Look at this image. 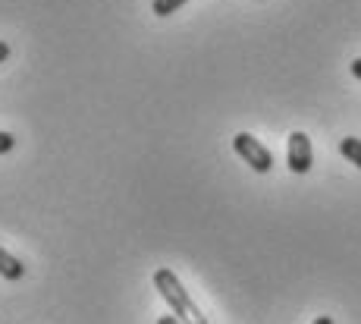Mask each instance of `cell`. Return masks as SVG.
<instances>
[{
    "label": "cell",
    "instance_id": "9",
    "mask_svg": "<svg viewBox=\"0 0 361 324\" xmlns=\"http://www.w3.org/2000/svg\"><path fill=\"white\" fill-rule=\"evenodd\" d=\"M6 57H10V44H6V41H0V64H4Z\"/></svg>",
    "mask_w": 361,
    "mask_h": 324
},
{
    "label": "cell",
    "instance_id": "10",
    "mask_svg": "<svg viewBox=\"0 0 361 324\" xmlns=\"http://www.w3.org/2000/svg\"><path fill=\"white\" fill-rule=\"evenodd\" d=\"M352 76H355V79H361V57L352 60Z\"/></svg>",
    "mask_w": 361,
    "mask_h": 324
},
{
    "label": "cell",
    "instance_id": "7",
    "mask_svg": "<svg viewBox=\"0 0 361 324\" xmlns=\"http://www.w3.org/2000/svg\"><path fill=\"white\" fill-rule=\"evenodd\" d=\"M13 145H16V139H13L10 133H0V155H6V151H13Z\"/></svg>",
    "mask_w": 361,
    "mask_h": 324
},
{
    "label": "cell",
    "instance_id": "8",
    "mask_svg": "<svg viewBox=\"0 0 361 324\" xmlns=\"http://www.w3.org/2000/svg\"><path fill=\"white\" fill-rule=\"evenodd\" d=\"M157 324H183L176 318V315H164V318H157Z\"/></svg>",
    "mask_w": 361,
    "mask_h": 324
},
{
    "label": "cell",
    "instance_id": "1",
    "mask_svg": "<svg viewBox=\"0 0 361 324\" xmlns=\"http://www.w3.org/2000/svg\"><path fill=\"white\" fill-rule=\"evenodd\" d=\"M154 287H157V293L166 299V306L173 308V315H176L183 324H207V318L201 315V308L192 302L189 289L179 284V277L170 271V268H157L154 271Z\"/></svg>",
    "mask_w": 361,
    "mask_h": 324
},
{
    "label": "cell",
    "instance_id": "4",
    "mask_svg": "<svg viewBox=\"0 0 361 324\" xmlns=\"http://www.w3.org/2000/svg\"><path fill=\"white\" fill-rule=\"evenodd\" d=\"M23 274H25V265L16 258V255H10L4 246H0V277L4 280H19Z\"/></svg>",
    "mask_w": 361,
    "mask_h": 324
},
{
    "label": "cell",
    "instance_id": "2",
    "mask_svg": "<svg viewBox=\"0 0 361 324\" xmlns=\"http://www.w3.org/2000/svg\"><path fill=\"white\" fill-rule=\"evenodd\" d=\"M233 148H235V155L255 170V174H270V167H274V155H270L267 145H261L255 136L239 133L233 139Z\"/></svg>",
    "mask_w": 361,
    "mask_h": 324
},
{
    "label": "cell",
    "instance_id": "5",
    "mask_svg": "<svg viewBox=\"0 0 361 324\" xmlns=\"http://www.w3.org/2000/svg\"><path fill=\"white\" fill-rule=\"evenodd\" d=\"M339 151H343V157H349V161L361 170V139H352L349 136V139L339 142Z\"/></svg>",
    "mask_w": 361,
    "mask_h": 324
},
{
    "label": "cell",
    "instance_id": "3",
    "mask_svg": "<svg viewBox=\"0 0 361 324\" xmlns=\"http://www.w3.org/2000/svg\"><path fill=\"white\" fill-rule=\"evenodd\" d=\"M286 164L293 174H308L314 164V151H311V139L305 133L289 136V151H286Z\"/></svg>",
    "mask_w": 361,
    "mask_h": 324
},
{
    "label": "cell",
    "instance_id": "11",
    "mask_svg": "<svg viewBox=\"0 0 361 324\" xmlns=\"http://www.w3.org/2000/svg\"><path fill=\"white\" fill-rule=\"evenodd\" d=\"M314 324H333L330 315H321V318H314Z\"/></svg>",
    "mask_w": 361,
    "mask_h": 324
},
{
    "label": "cell",
    "instance_id": "6",
    "mask_svg": "<svg viewBox=\"0 0 361 324\" xmlns=\"http://www.w3.org/2000/svg\"><path fill=\"white\" fill-rule=\"evenodd\" d=\"M189 0H154L151 4V10H154V16H170V13H176L179 6H185Z\"/></svg>",
    "mask_w": 361,
    "mask_h": 324
}]
</instances>
